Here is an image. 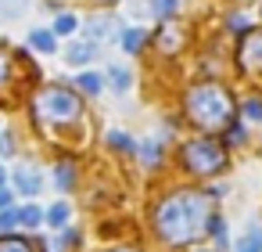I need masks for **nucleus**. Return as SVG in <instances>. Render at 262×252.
Returning a JSON list of instances; mask_svg holds the SVG:
<instances>
[{"label":"nucleus","mask_w":262,"mask_h":252,"mask_svg":"<svg viewBox=\"0 0 262 252\" xmlns=\"http://www.w3.org/2000/svg\"><path fill=\"white\" fill-rule=\"evenodd\" d=\"M0 252H43L40 241L29 238H0Z\"/></svg>","instance_id":"nucleus-10"},{"label":"nucleus","mask_w":262,"mask_h":252,"mask_svg":"<svg viewBox=\"0 0 262 252\" xmlns=\"http://www.w3.org/2000/svg\"><path fill=\"white\" fill-rule=\"evenodd\" d=\"M97 4H112V0H97Z\"/></svg>","instance_id":"nucleus-34"},{"label":"nucleus","mask_w":262,"mask_h":252,"mask_svg":"<svg viewBox=\"0 0 262 252\" xmlns=\"http://www.w3.org/2000/svg\"><path fill=\"white\" fill-rule=\"evenodd\" d=\"M226 26H230V29H241V33H248V22H244L241 15H230V18H226Z\"/></svg>","instance_id":"nucleus-30"},{"label":"nucleus","mask_w":262,"mask_h":252,"mask_svg":"<svg viewBox=\"0 0 262 252\" xmlns=\"http://www.w3.org/2000/svg\"><path fill=\"white\" fill-rule=\"evenodd\" d=\"M4 180H8V173H4V166H0V187H4Z\"/></svg>","instance_id":"nucleus-32"},{"label":"nucleus","mask_w":262,"mask_h":252,"mask_svg":"<svg viewBox=\"0 0 262 252\" xmlns=\"http://www.w3.org/2000/svg\"><path fill=\"white\" fill-rule=\"evenodd\" d=\"M176 4H180V0H147V11L155 18H172L176 15Z\"/></svg>","instance_id":"nucleus-15"},{"label":"nucleus","mask_w":262,"mask_h":252,"mask_svg":"<svg viewBox=\"0 0 262 252\" xmlns=\"http://www.w3.org/2000/svg\"><path fill=\"white\" fill-rule=\"evenodd\" d=\"M208 234L215 238V248H226V245H230V230H226V220H223V216L212 220V230H208Z\"/></svg>","instance_id":"nucleus-19"},{"label":"nucleus","mask_w":262,"mask_h":252,"mask_svg":"<svg viewBox=\"0 0 262 252\" xmlns=\"http://www.w3.org/2000/svg\"><path fill=\"white\" fill-rule=\"evenodd\" d=\"M18 223V209H0V230H11Z\"/></svg>","instance_id":"nucleus-26"},{"label":"nucleus","mask_w":262,"mask_h":252,"mask_svg":"<svg viewBox=\"0 0 262 252\" xmlns=\"http://www.w3.org/2000/svg\"><path fill=\"white\" fill-rule=\"evenodd\" d=\"M241 112H244L248 123H262V98H248V101L241 105Z\"/></svg>","instance_id":"nucleus-22"},{"label":"nucleus","mask_w":262,"mask_h":252,"mask_svg":"<svg viewBox=\"0 0 262 252\" xmlns=\"http://www.w3.org/2000/svg\"><path fill=\"white\" fill-rule=\"evenodd\" d=\"M112 26H115V22H112V15L86 18V22H83V36H86V40H104V36L112 33Z\"/></svg>","instance_id":"nucleus-8"},{"label":"nucleus","mask_w":262,"mask_h":252,"mask_svg":"<svg viewBox=\"0 0 262 252\" xmlns=\"http://www.w3.org/2000/svg\"><path fill=\"white\" fill-rule=\"evenodd\" d=\"M187 119L201 130H226L233 123V98L215 83H198L187 90Z\"/></svg>","instance_id":"nucleus-2"},{"label":"nucleus","mask_w":262,"mask_h":252,"mask_svg":"<svg viewBox=\"0 0 262 252\" xmlns=\"http://www.w3.org/2000/svg\"><path fill=\"white\" fill-rule=\"evenodd\" d=\"M233 252H262V230H258V227H251V230L241 238V245H237Z\"/></svg>","instance_id":"nucleus-17"},{"label":"nucleus","mask_w":262,"mask_h":252,"mask_svg":"<svg viewBox=\"0 0 262 252\" xmlns=\"http://www.w3.org/2000/svg\"><path fill=\"white\" fill-rule=\"evenodd\" d=\"M72 29H76V18H72V15H58L54 33H72Z\"/></svg>","instance_id":"nucleus-28"},{"label":"nucleus","mask_w":262,"mask_h":252,"mask_svg":"<svg viewBox=\"0 0 262 252\" xmlns=\"http://www.w3.org/2000/svg\"><path fill=\"white\" fill-rule=\"evenodd\" d=\"M144 44H147V33H144V29H122V47H126V54L144 51Z\"/></svg>","instance_id":"nucleus-11"},{"label":"nucleus","mask_w":262,"mask_h":252,"mask_svg":"<svg viewBox=\"0 0 262 252\" xmlns=\"http://www.w3.org/2000/svg\"><path fill=\"white\" fill-rule=\"evenodd\" d=\"M79 90L90 94V98H97V94L104 90V80H101L97 72H79Z\"/></svg>","instance_id":"nucleus-14"},{"label":"nucleus","mask_w":262,"mask_h":252,"mask_svg":"<svg viewBox=\"0 0 262 252\" xmlns=\"http://www.w3.org/2000/svg\"><path fill=\"white\" fill-rule=\"evenodd\" d=\"M0 155H15V141H11V133H4V130H0Z\"/></svg>","instance_id":"nucleus-29"},{"label":"nucleus","mask_w":262,"mask_h":252,"mask_svg":"<svg viewBox=\"0 0 262 252\" xmlns=\"http://www.w3.org/2000/svg\"><path fill=\"white\" fill-rule=\"evenodd\" d=\"M94 54H97V40H76V44H69L65 62H69L72 69H83L86 62H94Z\"/></svg>","instance_id":"nucleus-6"},{"label":"nucleus","mask_w":262,"mask_h":252,"mask_svg":"<svg viewBox=\"0 0 262 252\" xmlns=\"http://www.w3.org/2000/svg\"><path fill=\"white\" fill-rule=\"evenodd\" d=\"M15 187L22 191V195H40V187H43V180H40V173L33 169V166H22L18 173H15Z\"/></svg>","instance_id":"nucleus-7"},{"label":"nucleus","mask_w":262,"mask_h":252,"mask_svg":"<svg viewBox=\"0 0 262 252\" xmlns=\"http://www.w3.org/2000/svg\"><path fill=\"white\" fill-rule=\"evenodd\" d=\"M237 62L244 72H262V29H248L241 47H237Z\"/></svg>","instance_id":"nucleus-5"},{"label":"nucleus","mask_w":262,"mask_h":252,"mask_svg":"<svg viewBox=\"0 0 262 252\" xmlns=\"http://www.w3.org/2000/svg\"><path fill=\"white\" fill-rule=\"evenodd\" d=\"M29 44H33L40 54H54V51H58V33H51V29H33V33H29Z\"/></svg>","instance_id":"nucleus-9"},{"label":"nucleus","mask_w":262,"mask_h":252,"mask_svg":"<svg viewBox=\"0 0 262 252\" xmlns=\"http://www.w3.org/2000/svg\"><path fill=\"white\" fill-rule=\"evenodd\" d=\"M0 209H11V191L0 187Z\"/></svg>","instance_id":"nucleus-31"},{"label":"nucleus","mask_w":262,"mask_h":252,"mask_svg":"<svg viewBox=\"0 0 262 252\" xmlns=\"http://www.w3.org/2000/svg\"><path fill=\"white\" fill-rule=\"evenodd\" d=\"M183 169L194 177H215L226 169V144L212 137H198L183 148Z\"/></svg>","instance_id":"nucleus-4"},{"label":"nucleus","mask_w":262,"mask_h":252,"mask_svg":"<svg viewBox=\"0 0 262 252\" xmlns=\"http://www.w3.org/2000/svg\"><path fill=\"white\" fill-rule=\"evenodd\" d=\"M40 220H43V212H40L36 205H22V209H18V223H22V227H36Z\"/></svg>","instance_id":"nucleus-24"},{"label":"nucleus","mask_w":262,"mask_h":252,"mask_svg":"<svg viewBox=\"0 0 262 252\" xmlns=\"http://www.w3.org/2000/svg\"><path fill=\"white\" fill-rule=\"evenodd\" d=\"M47 223H51V227H65V223H69V205H65V202L51 205V209H47Z\"/></svg>","instance_id":"nucleus-21"},{"label":"nucleus","mask_w":262,"mask_h":252,"mask_svg":"<svg viewBox=\"0 0 262 252\" xmlns=\"http://www.w3.org/2000/svg\"><path fill=\"white\" fill-rule=\"evenodd\" d=\"M158 47L162 51H180V29L176 26H162L158 29Z\"/></svg>","instance_id":"nucleus-13"},{"label":"nucleus","mask_w":262,"mask_h":252,"mask_svg":"<svg viewBox=\"0 0 262 252\" xmlns=\"http://www.w3.org/2000/svg\"><path fill=\"white\" fill-rule=\"evenodd\" d=\"M33 112H36L40 123H58V126H65V123H76V119H79L83 101H79V94H72L69 87H47V90L36 94Z\"/></svg>","instance_id":"nucleus-3"},{"label":"nucleus","mask_w":262,"mask_h":252,"mask_svg":"<svg viewBox=\"0 0 262 252\" xmlns=\"http://www.w3.org/2000/svg\"><path fill=\"white\" fill-rule=\"evenodd\" d=\"M215 220V202L205 191H172L155 209V230L165 245H190L208 234Z\"/></svg>","instance_id":"nucleus-1"},{"label":"nucleus","mask_w":262,"mask_h":252,"mask_svg":"<svg viewBox=\"0 0 262 252\" xmlns=\"http://www.w3.org/2000/svg\"><path fill=\"white\" fill-rule=\"evenodd\" d=\"M54 177H58V187H61V191H72V184H76V166H72V162H58Z\"/></svg>","instance_id":"nucleus-16"},{"label":"nucleus","mask_w":262,"mask_h":252,"mask_svg":"<svg viewBox=\"0 0 262 252\" xmlns=\"http://www.w3.org/2000/svg\"><path fill=\"white\" fill-rule=\"evenodd\" d=\"M241 141H244V126L233 119V123L226 126V144H241Z\"/></svg>","instance_id":"nucleus-25"},{"label":"nucleus","mask_w":262,"mask_h":252,"mask_svg":"<svg viewBox=\"0 0 262 252\" xmlns=\"http://www.w3.org/2000/svg\"><path fill=\"white\" fill-rule=\"evenodd\" d=\"M108 80H112V90H115V94H126L129 83H133L129 69H122V65H112V69H108Z\"/></svg>","instance_id":"nucleus-12"},{"label":"nucleus","mask_w":262,"mask_h":252,"mask_svg":"<svg viewBox=\"0 0 262 252\" xmlns=\"http://www.w3.org/2000/svg\"><path fill=\"white\" fill-rule=\"evenodd\" d=\"M140 159H144V166H158L162 162V141H147L140 148Z\"/></svg>","instance_id":"nucleus-18"},{"label":"nucleus","mask_w":262,"mask_h":252,"mask_svg":"<svg viewBox=\"0 0 262 252\" xmlns=\"http://www.w3.org/2000/svg\"><path fill=\"white\" fill-rule=\"evenodd\" d=\"M29 0H0V18H18Z\"/></svg>","instance_id":"nucleus-23"},{"label":"nucleus","mask_w":262,"mask_h":252,"mask_svg":"<svg viewBox=\"0 0 262 252\" xmlns=\"http://www.w3.org/2000/svg\"><path fill=\"white\" fill-rule=\"evenodd\" d=\"M108 148H119V151H126V155H133V151H137V144H133L126 133H119V130H112V133H108Z\"/></svg>","instance_id":"nucleus-20"},{"label":"nucleus","mask_w":262,"mask_h":252,"mask_svg":"<svg viewBox=\"0 0 262 252\" xmlns=\"http://www.w3.org/2000/svg\"><path fill=\"white\" fill-rule=\"evenodd\" d=\"M8 80H11V62H8V54L0 51V90L8 87Z\"/></svg>","instance_id":"nucleus-27"},{"label":"nucleus","mask_w":262,"mask_h":252,"mask_svg":"<svg viewBox=\"0 0 262 252\" xmlns=\"http://www.w3.org/2000/svg\"><path fill=\"white\" fill-rule=\"evenodd\" d=\"M112 252H133V248H112Z\"/></svg>","instance_id":"nucleus-33"}]
</instances>
